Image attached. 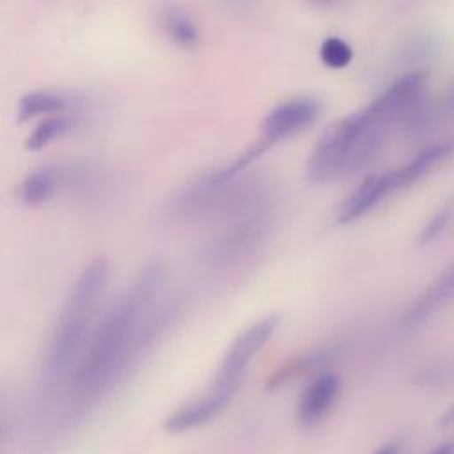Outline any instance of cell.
<instances>
[{
  "label": "cell",
  "mask_w": 454,
  "mask_h": 454,
  "mask_svg": "<svg viewBox=\"0 0 454 454\" xmlns=\"http://www.w3.org/2000/svg\"><path fill=\"white\" fill-rule=\"evenodd\" d=\"M165 287V268L151 262L103 312L66 383L71 411L87 413L94 408L167 332L177 307L167 298Z\"/></svg>",
  "instance_id": "1"
},
{
  "label": "cell",
  "mask_w": 454,
  "mask_h": 454,
  "mask_svg": "<svg viewBox=\"0 0 454 454\" xmlns=\"http://www.w3.org/2000/svg\"><path fill=\"white\" fill-rule=\"evenodd\" d=\"M108 280L110 261L103 255L89 261L78 273L43 351L41 378L44 385L67 383L99 321V307L108 289Z\"/></svg>",
  "instance_id": "2"
},
{
  "label": "cell",
  "mask_w": 454,
  "mask_h": 454,
  "mask_svg": "<svg viewBox=\"0 0 454 454\" xmlns=\"http://www.w3.org/2000/svg\"><path fill=\"white\" fill-rule=\"evenodd\" d=\"M275 193L270 183L250 177L238 199L216 218L220 223L204 241L199 264L211 275H223L250 261L273 227Z\"/></svg>",
  "instance_id": "3"
},
{
  "label": "cell",
  "mask_w": 454,
  "mask_h": 454,
  "mask_svg": "<svg viewBox=\"0 0 454 454\" xmlns=\"http://www.w3.org/2000/svg\"><path fill=\"white\" fill-rule=\"evenodd\" d=\"M394 119L372 99L364 108L332 122L309 153L307 179L323 184L365 167L380 153L387 126Z\"/></svg>",
  "instance_id": "4"
},
{
  "label": "cell",
  "mask_w": 454,
  "mask_h": 454,
  "mask_svg": "<svg viewBox=\"0 0 454 454\" xmlns=\"http://www.w3.org/2000/svg\"><path fill=\"white\" fill-rule=\"evenodd\" d=\"M278 326L280 316L268 314L239 332L227 348L209 387L236 394L243 374L247 372V367L255 358V355L270 342Z\"/></svg>",
  "instance_id": "5"
},
{
  "label": "cell",
  "mask_w": 454,
  "mask_h": 454,
  "mask_svg": "<svg viewBox=\"0 0 454 454\" xmlns=\"http://www.w3.org/2000/svg\"><path fill=\"white\" fill-rule=\"evenodd\" d=\"M319 112L321 105L310 96L289 98L266 114L254 142L266 153L273 145L310 126L319 117Z\"/></svg>",
  "instance_id": "6"
},
{
  "label": "cell",
  "mask_w": 454,
  "mask_h": 454,
  "mask_svg": "<svg viewBox=\"0 0 454 454\" xmlns=\"http://www.w3.org/2000/svg\"><path fill=\"white\" fill-rule=\"evenodd\" d=\"M87 168L80 163L57 161L46 163L23 177L18 197L25 206L35 207L50 202L60 192L80 186L87 179Z\"/></svg>",
  "instance_id": "7"
},
{
  "label": "cell",
  "mask_w": 454,
  "mask_h": 454,
  "mask_svg": "<svg viewBox=\"0 0 454 454\" xmlns=\"http://www.w3.org/2000/svg\"><path fill=\"white\" fill-rule=\"evenodd\" d=\"M413 179L410 177V172L406 165H401L397 168L372 174L362 181L360 186H356L342 202V206L337 211V222L339 223H351L362 216H365L371 209H374L380 202H383L388 195L403 190L404 186L411 184Z\"/></svg>",
  "instance_id": "8"
},
{
  "label": "cell",
  "mask_w": 454,
  "mask_h": 454,
  "mask_svg": "<svg viewBox=\"0 0 454 454\" xmlns=\"http://www.w3.org/2000/svg\"><path fill=\"white\" fill-rule=\"evenodd\" d=\"M236 394L207 388L200 397L179 406L174 410L163 422V429L167 433H186L192 429H197L207 422H211L215 417H218L232 401Z\"/></svg>",
  "instance_id": "9"
},
{
  "label": "cell",
  "mask_w": 454,
  "mask_h": 454,
  "mask_svg": "<svg viewBox=\"0 0 454 454\" xmlns=\"http://www.w3.org/2000/svg\"><path fill=\"white\" fill-rule=\"evenodd\" d=\"M340 381L333 372H325L314 378L303 390L296 406V422L301 427L319 424L332 410L339 395Z\"/></svg>",
  "instance_id": "10"
},
{
  "label": "cell",
  "mask_w": 454,
  "mask_h": 454,
  "mask_svg": "<svg viewBox=\"0 0 454 454\" xmlns=\"http://www.w3.org/2000/svg\"><path fill=\"white\" fill-rule=\"evenodd\" d=\"M87 99L76 92L69 90H57V89H39L23 94L18 101L16 114L20 121L35 119L41 115H62V114H74L82 108Z\"/></svg>",
  "instance_id": "11"
},
{
  "label": "cell",
  "mask_w": 454,
  "mask_h": 454,
  "mask_svg": "<svg viewBox=\"0 0 454 454\" xmlns=\"http://www.w3.org/2000/svg\"><path fill=\"white\" fill-rule=\"evenodd\" d=\"M454 298V262L410 305L403 316L406 326H415L426 321L431 314L442 309Z\"/></svg>",
  "instance_id": "12"
},
{
  "label": "cell",
  "mask_w": 454,
  "mask_h": 454,
  "mask_svg": "<svg viewBox=\"0 0 454 454\" xmlns=\"http://www.w3.org/2000/svg\"><path fill=\"white\" fill-rule=\"evenodd\" d=\"M158 23L161 32L172 44L183 50H192L199 46L200 28L184 9L177 5H165L158 14Z\"/></svg>",
  "instance_id": "13"
},
{
  "label": "cell",
  "mask_w": 454,
  "mask_h": 454,
  "mask_svg": "<svg viewBox=\"0 0 454 454\" xmlns=\"http://www.w3.org/2000/svg\"><path fill=\"white\" fill-rule=\"evenodd\" d=\"M80 119L76 114H62L43 119L25 138V147L28 151H41L50 144L74 133L80 129Z\"/></svg>",
  "instance_id": "14"
},
{
  "label": "cell",
  "mask_w": 454,
  "mask_h": 454,
  "mask_svg": "<svg viewBox=\"0 0 454 454\" xmlns=\"http://www.w3.org/2000/svg\"><path fill=\"white\" fill-rule=\"evenodd\" d=\"M333 356V348H321V349H314L307 355H300L293 360H289L286 365H282L280 369H277L271 378L268 380V388H273V387H278L282 383H286L287 380L312 369V367H317L321 365L323 362H326L328 358Z\"/></svg>",
  "instance_id": "15"
},
{
  "label": "cell",
  "mask_w": 454,
  "mask_h": 454,
  "mask_svg": "<svg viewBox=\"0 0 454 454\" xmlns=\"http://www.w3.org/2000/svg\"><path fill=\"white\" fill-rule=\"evenodd\" d=\"M319 59L332 69H342L353 60V48L342 37L330 35L319 46Z\"/></svg>",
  "instance_id": "16"
},
{
  "label": "cell",
  "mask_w": 454,
  "mask_h": 454,
  "mask_svg": "<svg viewBox=\"0 0 454 454\" xmlns=\"http://www.w3.org/2000/svg\"><path fill=\"white\" fill-rule=\"evenodd\" d=\"M452 216H454V200H449L442 207H438L433 213V216L424 223V227L419 234V243L426 245V243L434 241L443 232V229L449 225Z\"/></svg>",
  "instance_id": "17"
},
{
  "label": "cell",
  "mask_w": 454,
  "mask_h": 454,
  "mask_svg": "<svg viewBox=\"0 0 454 454\" xmlns=\"http://www.w3.org/2000/svg\"><path fill=\"white\" fill-rule=\"evenodd\" d=\"M399 450H401V445L397 442H390V443L378 447L372 454H399Z\"/></svg>",
  "instance_id": "18"
},
{
  "label": "cell",
  "mask_w": 454,
  "mask_h": 454,
  "mask_svg": "<svg viewBox=\"0 0 454 454\" xmlns=\"http://www.w3.org/2000/svg\"><path fill=\"white\" fill-rule=\"evenodd\" d=\"M426 454H454V442L442 443V445L434 447L433 450H429V452H426Z\"/></svg>",
  "instance_id": "19"
},
{
  "label": "cell",
  "mask_w": 454,
  "mask_h": 454,
  "mask_svg": "<svg viewBox=\"0 0 454 454\" xmlns=\"http://www.w3.org/2000/svg\"><path fill=\"white\" fill-rule=\"evenodd\" d=\"M452 420H454V408H452V410H449V411L443 415L442 424H449V422H452Z\"/></svg>",
  "instance_id": "20"
},
{
  "label": "cell",
  "mask_w": 454,
  "mask_h": 454,
  "mask_svg": "<svg viewBox=\"0 0 454 454\" xmlns=\"http://www.w3.org/2000/svg\"><path fill=\"white\" fill-rule=\"evenodd\" d=\"M447 105H449L450 108H454V87L450 89V92H449V96H447Z\"/></svg>",
  "instance_id": "21"
}]
</instances>
